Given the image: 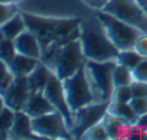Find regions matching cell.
<instances>
[{
  "instance_id": "obj_28",
  "label": "cell",
  "mask_w": 147,
  "mask_h": 140,
  "mask_svg": "<svg viewBox=\"0 0 147 140\" xmlns=\"http://www.w3.org/2000/svg\"><path fill=\"white\" fill-rule=\"evenodd\" d=\"M18 12V5H6L0 3V26L5 25L12 16H15Z\"/></svg>"
},
{
  "instance_id": "obj_38",
  "label": "cell",
  "mask_w": 147,
  "mask_h": 140,
  "mask_svg": "<svg viewBox=\"0 0 147 140\" xmlns=\"http://www.w3.org/2000/svg\"><path fill=\"white\" fill-rule=\"evenodd\" d=\"M3 38H5V36H3V33H2V30H0V41H2Z\"/></svg>"
},
{
  "instance_id": "obj_1",
  "label": "cell",
  "mask_w": 147,
  "mask_h": 140,
  "mask_svg": "<svg viewBox=\"0 0 147 140\" xmlns=\"http://www.w3.org/2000/svg\"><path fill=\"white\" fill-rule=\"evenodd\" d=\"M26 28L36 35L42 46V59L46 61L61 46L80 39L81 19L78 18H49L32 13H22Z\"/></svg>"
},
{
  "instance_id": "obj_36",
  "label": "cell",
  "mask_w": 147,
  "mask_h": 140,
  "mask_svg": "<svg viewBox=\"0 0 147 140\" xmlns=\"http://www.w3.org/2000/svg\"><path fill=\"white\" fill-rule=\"evenodd\" d=\"M6 107V103H5V98H3V95L0 94V111H2L3 108Z\"/></svg>"
},
{
  "instance_id": "obj_6",
  "label": "cell",
  "mask_w": 147,
  "mask_h": 140,
  "mask_svg": "<svg viewBox=\"0 0 147 140\" xmlns=\"http://www.w3.org/2000/svg\"><path fill=\"white\" fill-rule=\"evenodd\" d=\"M62 84H63L68 106L72 110V113L95 101V97L92 94V90H91V85H90V81L85 72V66H82L74 75L62 80Z\"/></svg>"
},
{
  "instance_id": "obj_22",
  "label": "cell",
  "mask_w": 147,
  "mask_h": 140,
  "mask_svg": "<svg viewBox=\"0 0 147 140\" xmlns=\"http://www.w3.org/2000/svg\"><path fill=\"white\" fill-rule=\"evenodd\" d=\"M16 55H18V51L15 46V41L7 39V38H3L0 41V59L10 65V62L15 59Z\"/></svg>"
},
{
  "instance_id": "obj_25",
  "label": "cell",
  "mask_w": 147,
  "mask_h": 140,
  "mask_svg": "<svg viewBox=\"0 0 147 140\" xmlns=\"http://www.w3.org/2000/svg\"><path fill=\"white\" fill-rule=\"evenodd\" d=\"M15 116H16V111L9 108L7 106L0 111V131L9 134V131L13 126V121H15Z\"/></svg>"
},
{
  "instance_id": "obj_29",
  "label": "cell",
  "mask_w": 147,
  "mask_h": 140,
  "mask_svg": "<svg viewBox=\"0 0 147 140\" xmlns=\"http://www.w3.org/2000/svg\"><path fill=\"white\" fill-rule=\"evenodd\" d=\"M133 110L136 111L137 116H141V114H146L147 113V97H136V98H131L130 101Z\"/></svg>"
},
{
  "instance_id": "obj_7",
  "label": "cell",
  "mask_w": 147,
  "mask_h": 140,
  "mask_svg": "<svg viewBox=\"0 0 147 140\" xmlns=\"http://www.w3.org/2000/svg\"><path fill=\"white\" fill-rule=\"evenodd\" d=\"M108 113V103L105 101H92L77 111H74V123L71 127L72 139H82L85 131L92 126L104 120Z\"/></svg>"
},
{
  "instance_id": "obj_23",
  "label": "cell",
  "mask_w": 147,
  "mask_h": 140,
  "mask_svg": "<svg viewBox=\"0 0 147 140\" xmlns=\"http://www.w3.org/2000/svg\"><path fill=\"white\" fill-rule=\"evenodd\" d=\"M13 80H15V74L12 72L10 65L0 59V94H3L9 88Z\"/></svg>"
},
{
  "instance_id": "obj_10",
  "label": "cell",
  "mask_w": 147,
  "mask_h": 140,
  "mask_svg": "<svg viewBox=\"0 0 147 140\" xmlns=\"http://www.w3.org/2000/svg\"><path fill=\"white\" fill-rule=\"evenodd\" d=\"M43 94H45L46 98L51 101V104L55 107V110L59 111V113L65 117V120H66V123H68V126H69V129H71V127H72V123H74V113H72V110H71L69 106H68L62 80L58 78L55 74H52L49 83L46 84V87H45V90H43Z\"/></svg>"
},
{
  "instance_id": "obj_14",
  "label": "cell",
  "mask_w": 147,
  "mask_h": 140,
  "mask_svg": "<svg viewBox=\"0 0 147 140\" xmlns=\"http://www.w3.org/2000/svg\"><path fill=\"white\" fill-rule=\"evenodd\" d=\"M10 139H36L32 129V117L23 110L16 111L13 126L9 131Z\"/></svg>"
},
{
  "instance_id": "obj_21",
  "label": "cell",
  "mask_w": 147,
  "mask_h": 140,
  "mask_svg": "<svg viewBox=\"0 0 147 140\" xmlns=\"http://www.w3.org/2000/svg\"><path fill=\"white\" fill-rule=\"evenodd\" d=\"M143 59V56H140L134 49H124V51H120L117 58H115V62L128 68V69H133L140 61Z\"/></svg>"
},
{
  "instance_id": "obj_19",
  "label": "cell",
  "mask_w": 147,
  "mask_h": 140,
  "mask_svg": "<svg viewBox=\"0 0 147 140\" xmlns=\"http://www.w3.org/2000/svg\"><path fill=\"white\" fill-rule=\"evenodd\" d=\"M108 113L114 114L123 120H125L130 124H136L138 116L136 114V111L133 110L130 103H118V101H110L108 103Z\"/></svg>"
},
{
  "instance_id": "obj_16",
  "label": "cell",
  "mask_w": 147,
  "mask_h": 140,
  "mask_svg": "<svg viewBox=\"0 0 147 140\" xmlns=\"http://www.w3.org/2000/svg\"><path fill=\"white\" fill-rule=\"evenodd\" d=\"M53 71L42 61L36 65V68L26 77L28 78V85L30 88V93H42L49 83Z\"/></svg>"
},
{
  "instance_id": "obj_13",
  "label": "cell",
  "mask_w": 147,
  "mask_h": 140,
  "mask_svg": "<svg viewBox=\"0 0 147 140\" xmlns=\"http://www.w3.org/2000/svg\"><path fill=\"white\" fill-rule=\"evenodd\" d=\"M23 111L26 114H29L32 118H35V117H40L43 114H48V113H52L56 110L42 91V93H30Z\"/></svg>"
},
{
  "instance_id": "obj_18",
  "label": "cell",
  "mask_w": 147,
  "mask_h": 140,
  "mask_svg": "<svg viewBox=\"0 0 147 140\" xmlns=\"http://www.w3.org/2000/svg\"><path fill=\"white\" fill-rule=\"evenodd\" d=\"M26 22L23 19V15L22 13H16L15 16H12L5 25L0 26V30H2L3 36L7 38V39H12L15 41L23 30H26Z\"/></svg>"
},
{
  "instance_id": "obj_27",
  "label": "cell",
  "mask_w": 147,
  "mask_h": 140,
  "mask_svg": "<svg viewBox=\"0 0 147 140\" xmlns=\"http://www.w3.org/2000/svg\"><path fill=\"white\" fill-rule=\"evenodd\" d=\"M133 78L134 81H144L147 83V58H143L133 69Z\"/></svg>"
},
{
  "instance_id": "obj_33",
  "label": "cell",
  "mask_w": 147,
  "mask_h": 140,
  "mask_svg": "<svg viewBox=\"0 0 147 140\" xmlns=\"http://www.w3.org/2000/svg\"><path fill=\"white\" fill-rule=\"evenodd\" d=\"M140 131H143V133H146L147 134V113L146 114H141V116H138V118H137V121H136V124H134Z\"/></svg>"
},
{
  "instance_id": "obj_34",
  "label": "cell",
  "mask_w": 147,
  "mask_h": 140,
  "mask_svg": "<svg viewBox=\"0 0 147 140\" xmlns=\"http://www.w3.org/2000/svg\"><path fill=\"white\" fill-rule=\"evenodd\" d=\"M25 2V0H0V3H6V5H19Z\"/></svg>"
},
{
  "instance_id": "obj_4",
  "label": "cell",
  "mask_w": 147,
  "mask_h": 140,
  "mask_svg": "<svg viewBox=\"0 0 147 140\" xmlns=\"http://www.w3.org/2000/svg\"><path fill=\"white\" fill-rule=\"evenodd\" d=\"M95 18L101 23L108 39L118 51L133 49L137 38L143 33L138 28L115 18L105 10H95Z\"/></svg>"
},
{
  "instance_id": "obj_30",
  "label": "cell",
  "mask_w": 147,
  "mask_h": 140,
  "mask_svg": "<svg viewBox=\"0 0 147 140\" xmlns=\"http://www.w3.org/2000/svg\"><path fill=\"white\" fill-rule=\"evenodd\" d=\"M140 56H143V58H147V33H141L138 38H137V41H136V43H134V48H133Z\"/></svg>"
},
{
  "instance_id": "obj_15",
  "label": "cell",
  "mask_w": 147,
  "mask_h": 140,
  "mask_svg": "<svg viewBox=\"0 0 147 140\" xmlns=\"http://www.w3.org/2000/svg\"><path fill=\"white\" fill-rule=\"evenodd\" d=\"M102 123L107 129L110 139H128V136L134 127L133 124L127 123L125 120H123L114 114H110V113L105 114Z\"/></svg>"
},
{
  "instance_id": "obj_20",
  "label": "cell",
  "mask_w": 147,
  "mask_h": 140,
  "mask_svg": "<svg viewBox=\"0 0 147 140\" xmlns=\"http://www.w3.org/2000/svg\"><path fill=\"white\" fill-rule=\"evenodd\" d=\"M113 81H114V87H124V85H131L134 78H133V72L131 69L117 64L115 69H114V75H113Z\"/></svg>"
},
{
  "instance_id": "obj_35",
  "label": "cell",
  "mask_w": 147,
  "mask_h": 140,
  "mask_svg": "<svg viewBox=\"0 0 147 140\" xmlns=\"http://www.w3.org/2000/svg\"><path fill=\"white\" fill-rule=\"evenodd\" d=\"M138 2V5L141 6V9H143V12L147 15V0H137Z\"/></svg>"
},
{
  "instance_id": "obj_11",
  "label": "cell",
  "mask_w": 147,
  "mask_h": 140,
  "mask_svg": "<svg viewBox=\"0 0 147 140\" xmlns=\"http://www.w3.org/2000/svg\"><path fill=\"white\" fill-rule=\"evenodd\" d=\"M5 98V103L9 108L15 111H20L25 108V104L30 95V88L28 85L26 77H15L13 83L9 85V88L2 94Z\"/></svg>"
},
{
  "instance_id": "obj_32",
  "label": "cell",
  "mask_w": 147,
  "mask_h": 140,
  "mask_svg": "<svg viewBox=\"0 0 147 140\" xmlns=\"http://www.w3.org/2000/svg\"><path fill=\"white\" fill-rule=\"evenodd\" d=\"M82 2H84L88 7L94 9V10H102V9L108 5L110 0H82Z\"/></svg>"
},
{
  "instance_id": "obj_3",
  "label": "cell",
  "mask_w": 147,
  "mask_h": 140,
  "mask_svg": "<svg viewBox=\"0 0 147 140\" xmlns=\"http://www.w3.org/2000/svg\"><path fill=\"white\" fill-rule=\"evenodd\" d=\"M42 62L46 64L52 69L58 78L65 80L74 75L77 71H80L82 66H85L87 58L82 52L80 39H77L61 46L46 61H42Z\"/></svg>"
},
{
  "instance_id": "obj_2",
  "label": "cell",
  "mask_w": 147,
  "mask_h": 140,
  "mask_svg": "<svg viewBox=\"0 0 147 140\" xmlns=\"http://www.w3.org/2000/svg\"><path fill=\"white\" fill-rule=\"evenodd\" d=\"M80 42L87 61H115L120 52L105 35L98 19L97 25L81 23Z\"/></svg>"
},
{
  "instance_id": "obj_9",
  "label": "cell",
  "mask_w": 147,
  "mask_h": 140,
  "mask_svg": "<svg viewBox=\"0 0 147 140\" xmlns=\"http://www.w3.org/2000/svg\"><path fill=\"white\" fill-rule=\"evenodd\" d=\"M102 10L147 33V15L143 12L137 0H110Z\"/></svg>"
},
{
  "instance_id": "obj_26",
  "label": "cell",
  "mask_w": 147,
  "mask_h": 140,
  "mask_svg": "<svg viewBox=\"0 0 147 140\" xmlns=\"http://www.w3.org/2000/svg\"><path fill=\"white\" fill-rule=\"evenodd\" d=\"M131 98H133V93H131L130 85H124V87H114L111 101L130 103V101H131Z\"/></svg>"
},
{
  "instance_id": "obj_12",
  "label": "cell",
  "mask_w": 147,
  "mask_h": 140,
  "mask_svg": "<svg viewBox=\"0 0 147 140\" xmlns=\"http://www.w3.org/2000/svg\"><path fill=\"white\" fill-rule=\"evenodd\" d=\"M15 46L18 53L30 56V58H36V59H42V46L39 39L36 38V35L33 32H30L29 29L23 30L16 39H15Z\"/></svg>"
},
{
  "instance_id": "obj_5",
  "label": "cell",
  "mask_w": 147,
  "mask_h": 140,
  "mask_svg": "<svg viewBox=\"0 0 147 140\" xmlns=\"http://www.w3.org/2000/svg\"><path fill=\"white\" fill-rule=\"evenodd\" d=\"M115 65V61H87L85 72L95 101H111L114 91L113 75Z\"/></svg>"
},
{
  "instance_id": "obj_37",
  "label": "cell",
  "mask_w": 147,
  "mask_h": 140,
  "mask_svg": "<svg viewBox=\"0 0 147 140\" xmlns=\"http://www.w3.org/2000/svg\"><path fill=\"white\" fill-rule=\"evenodd\" d=\"M2 139H9V134L7 133H3V131H0V140Z\"/></svg>"
},
{
  "instance_id": "obj_8",
  "label": "cell",
  "mask_w": 147,
  "mask_h": 140,
  "mask_svg": "<svg viewBox=\"0 0 147 140\" xmlns=\"http://www.w3.org/2000/svg\"><path fill=\"white\" fill-rule=\"evenodd\" d=\"M32 129L36 139H72L71 129L59 111L32 118Z\"/></svg>"
},
{
  "instance_id": "obj_31",
  "label": "cell",
  "mask_w": 147,
  "mask_h": 140,
  "mask_svg": "<svg viewBox=\"0 0 147 140\" xmlns=\"http://www.w3.org/2000/svg\"><path fill=\"white\" fill-rule=\"evenodd\" d=\"M130 88H131V93H133V98H136V97H147V83H144V81H133Z\"/></svg>"
},
{
  "instance_id": "obj_24",
  "label": "cell",
  "mask_w": 147,
  "mask_h": 140,
  "mask_svg": "<svg viewBox=\"0 0 147 140\" xmlns=\"http://www.w3.org/2000/svg\"><path fill=\"white\" fill-rule=\"evenodd\" d=\"M82 139H87V140H107L110 137H108V133H107V129H105L104 123L100 121L98 124L88 129L85 131V134L82 136Z\"/></svg>"
},
{
  "instance_id": "obj_17",
  "label": "cell",
  "mask_w": 147,
  "mask_h": 140,
  "mask_svg": "<svg viewBox=\"0 0 147 140\" xmlns=\"http://www.w3.org/2000/svg\"><path fill=\"white\" fill-rule=\"evenodd\" d=\"M40 61L36 58H30L22 53H18L15 56V59L10 62V69L15 74V77H28L33 69L36 68V65Z\"/></svg>"
}]
</instances>
